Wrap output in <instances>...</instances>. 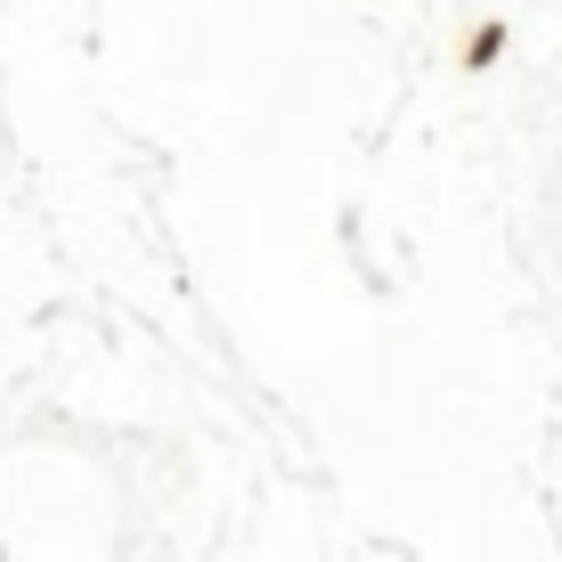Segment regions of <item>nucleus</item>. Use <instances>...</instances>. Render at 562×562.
Instances as JSON below:
<instances>
[{
    "instance_id": "f257e3e1",
    "label": "nucleus",
    "mask_w": 562,
    "mask_h": 562,
    "mask_svg": "<svg viewBox=\"0 0 562 562\" xmlns=\"http://www.w3.org/2000/svg\"><path fill=\"white\" fill-rule=\"evenodd\" d=\"M497 49H506V25H497V16L464 33V66H473V74H490V66H497Z\"/></svg>"
}]
</instances>
